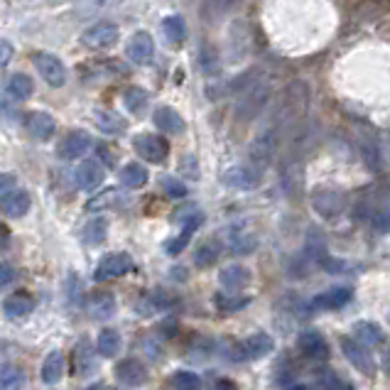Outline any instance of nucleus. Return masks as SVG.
I'll use <instances>...</instances> for the list:
<instances>
[{
	"mask_svg": "<svg viewBox=\"0 0 390 390\" xmlns=\"http://www.w3.org/2000/svg\"><path fill=\"white\" fill-rule=\"evenodd\" d=\"M275 349V341L265 331H256V334L245 336L243 341H236L231 346V358L234 361H256V358L268 356Z\"/></svg>",
	"mask_w": 390,
	"mask_h": 390,
	"instance_id": "f257e3e1",
	"label": "nucleus"
},
{
	"mask_svg": "<svg viewBox=\"0 0 390 390\" xmlns=\"http://www.w3.org/2000/svg\"><path fill=\"white\" fill-rule=\"evenodd\" d=\"M133 147H135V152L143 157V160L152 162V165H162V162L167 160V155H170V143L162 138V135H155V133L135 135Z\"/></svg>",
	"mask_w": 390,
	"mask_h": 390,
	"instance_id": "f03ea898",
	"label": "nucleus"
},
{
	"mask_svg": "<svg viewBox=\"0 0 390 390\" xmlns=\"http://www.w3.org/2000/svg\"><path fill=\"white\" fill-rule=\"evenodd\" d=\"M351 300H353L351 287H346V285H336V287H329V290L314 295L312 302H309V309H317V312H331V309H341V307H346Z\"/></svg>",
	"mask_w": 390,
	"mask_h": 390,
	"instance_id": "7ed1b4c3",
	"label": "nucleus"
},
{
	"mask_svg": "<svg viewBox=\"0 0 390 390\" xmlns=\"http://www.w3.org/2000/svg\"><path fill=\"white\" fill-rule=\"evenodd\" d=\"M130 270H133V258H130L128 253H108V256L96 265L94 280L103 283V280L123 278V275L130 273Z\"/></svg>",
	"mask_w": 390,
	"mask_h": 390,
	"instance_id": "20e7f679",
	"label": "nucleus"
},
{
	"mask_svg": "<svg viewBox=\"0 0 390 390\" xmlns=\"http://www.w3.org/2000/svg\"><path fill=\"white\" fill-rule=\"evenodd\" d=\"M297 351L309 361H327L329 358V344L327 336L319 334L317 329H307L297 336Z\"/></svg>",
	"mask_w": 390,
	"mask_h": 390,
	"instance_id": "39448f33",
	"label": "nucleus"
},
{
	"mask_svg": "<svg viewBox=\"0 0 390 390\" xmlns=\"http://www.w3.org/2000/svg\"><path fill=\"white\" fill-rule=\"evenodd\" d=\"M341 351H344L346 361L351 363L356 371H361V373L366 376H373L376 373V366H373V358H371V353H368L366 346L358 344L353 336H341Z\"/></svg>",
	"mask_w": 390,
	"mask_h": 390,
	"instance_id": "423d86ee",
	"label": "nucleus"
},
{
	"mask_svg": "<svg viewBox=\"0 0 390 390\" xmlns=\"http://www.w3.org/2000/svg\"><path fill=\"white\" fill-rule=\"evenodd\" d=\"M116 378L128 388H140V385L147 383V366L140 358H123L116 363Z\"/></svg>",
	"mask_w": 390,
	"mask_h": 390,
	"instance_id": "0eeeda50",
	"label": "nucleus"
},
{
	"mask_svg": "<svg viewBox=\"0 0 390 390\" xmlns=\"http://www.w3.org/2000/svg\"><path fill=\"white\" fill-rule=\"evenodd\" d=\"M34 67H37V72L42 74L47 84L54 86V89L64 86V81H67V69H64V64L57 57L39 52V54H34Z\"/></svg>",
	"mask_w": 390,
	"mask_h": 390,
	"instance_id": "6e6552de",
	"label": "nucleus"
},
{
	"mask_svg": "<svg viewBox=\"0 0 390 390\" xmlns=\"http://www.w3.org/2000/svg\"><path fill=\"white\" fill-rule=\"evenodd\" d=\"M81 42L91 50H108L118 42V28L113 23H99L81 34Z\"/></svg>",
	"mask_w": 390,
	"mask_h": 390,
	"instance_id": "1a4fd4ad",
	"label": "nucleus"
},
{
	"mask_svg": "<svg viewBox=\"0 0 390 390\" xmlns=\"http://www.w3.org/2000/svg\"><path fill=\"white\" fill-rule=\"evenodd\" d=\"M268 96H270V84L253 86V89L243 96V101L238 103V111H236L240 121H251V118H256L258 113H260V108L265 106Z\"/></svg>",
	"mask_w": 390,
	"mask_h": 390,
	"instance_id": "9d476101",
	"label": "nucleus"
},
{
	"mask_svg": "<svg viewBox=\"0 0 390 390\" xmlns=\"http://www.w3.org/2000/svg\"><path fill=\"white\" fill-rule=\"evenodd\" d=\"M91 135L84 133V130H74L64 138V143L59 145V157L61 160H79V157H84L86 152L91 150Z\"/></svg>",
	"mask_w": 390,
	"mask_h": 390,
	"instance_id": "9b49d317",
	"label": "nucleus"
},
{
	"mask_svg": "<svg viewBox=\"0 0 390 390\" xmlns=\"http://www.w3.org/2000/svg\"><path fill=\"white\" fill-rule=\"evenodd\" d=\"M30 212V194L23 189H12L0 196V214L8 218H23Z\"/></svg>",
	"mask_w": 390,
	"mask_h": 390,
	"instance_id": "f8f14e48",
	"label": "nucleus"
},
{
	"mask_svg": "<svg viewBox=\"0 0 390 390\" xmlns=\"http://www.w3.org/2000/svg\"><path fill=\"white\" fill-rule=\"evenodd\" d=\"M25 125H28V133L32 135L34 140H50L57 130V121L54 116L45 111H32L25 118Z\"/></svg>",
	"mask_w": 390,
	"mask_h": 390,
	"instance_id": "ddd939ff",
	"label": "nucleus"
},
{
	"mask_svg": "<svg viewBox=\"0 0 390 390\" xmlns=\"http://www.w3.org/2000/svg\"><path fill=\"white\" fill-rule=\"evenodd\" d=\"M260 182V172H256L248 165H238V167H231L223 172V184H229L234 189H253Z\"/></svg>",
	"mask_w": 390,
	"mask_h": 390,
	"instance_id": "4468645a",
	"label": "nucleus"
},
{
	"mask_svg": "<svg viewBox=\"0 0 390 390\" xmlns=\"http://www.w3.org/2000/svg\"><path fill=\"white\" fill-rule=\"evenodd\" d=\"M312 204L322 216L331 218V216H339L344 212V194L334 189H322L312 196Z\"/></svg>",
	"mask_w": 390,
	"mask_h": 390,
	"instance_id": "2eb2a0df",
	"label": "nucleus"
},
{
	"mask_svg": "<svg viewBox=\"0 0 390 390\" xmlns=\"http://www.w3.org/2000/svg\"><path fill=\"white\" fill-rule=\"evenodd\" d=\"M74 179H76L79 189H84V192L96 189V187L103 182V167H101V162L84 160L76 167V172H74Z\"/></svg>",
	"mask_w": 390,
	"mask_h": 390,
	"instance_id": "dca6fc26",
	"label": "nucleus"
},
{
	"mask_svg": "<svg viewBox=\"0 0 390 390\" xmlns=\"http://www.w3.org/2000/svg\"><path fill=\"white\" fill-rule=\"evenodd\" d=\"M218 283L229 292H238L243 290V287H248V283H251V270L245 268V265H238V263L226 265V268L221 270V275H218Z\"/></svg>",
	"mask_w": 390,
	"mask_h": 390,
	"instance_id": "f3484780",
	"label": "nucleus"
},
{
	"mask_svg": "<svg viewBox=\"0 0 390 390\" xmlns=\"http://www.w3.org/2000/svg\"><path fill=\"white\" fill-rule=\"evenodd\" d=\"M34 307H37V302H34V297L30 292H15V295L6 297V302H3V314L10 319H20L28 317Z\"/></svg>",
	"mask_w": 390,
	"mask_h": 390,
	"instance_id": "a211bd4d",
	"label": "nucleus"
},
{
	"mask_svg": "<svg viewBox=\"0 0 390 390\" xmlns=\"http://www.w3.org/2000/svg\"><path fill=\"white\" fill-rule=\"evenodd\" d=\"M152 54H155V42H152L150 34L147 32L133 34V39H130V45H128L130 61H135V64H147V61H152Z\"/></svg>",
	"mask_w": 390,
	"mask_h": 390,
	"instance_id": "6ab92c4d",
	"label": "nucleus"
},
{
	"mask_svg": "<svg viewBox=\"0 0 390 390\" xmlns=\"http://www.w3.org/2000/svg\"><path fill=\"white\" fill-rule=\"evenodd\" d=\"M152 121H155V125L162 130V133H167V135H179L184 133V121L182 116H179L174 108L170 106H162L155 111V116H152Z\"/></svg>",
	"mask_w": 390,
	"mask_h": 390,
	"instance_id": "aec40b11",
	"label": "nucleus"
},
{
	"mask_svg": "<svg viewBox=\"0 0 390 390\" xmlns=\"http://www.w3.org/2000/svg\"><path fill=\"white\" fill-rule=\"evenodd\" d=\"M96 368V356H94V346L89 339H81L74 349V373L76 376H89Z\"/></svg>",
	"mask_w": 390,
	"mask_h": 390,
	"instance_id": "412c9836",
	"label": "nucleus"
},
{
	"mask_svg": "<svg viewBox=\"0 0 390 390\" xmlns=\"http://www.w3.org/2000/svg\"><path fill=\"white\" fill-rule=\"evenodd\" d=\"M223 245L218 238H207L201 240V245L194 251V265L196 268H212L214 263L221 258Z\"/></svg>",
	"mask_w": 390,
	"mask_h": 390,
	"instance_id": "4be33fe9",
	"label": "nucleus"
},
{
	"mask_svg": "<svg viewBox=\"0 0 390 390\" xmlns=\"http://www.w3.org/2000/svg\"><path fill=\"white\" fill-rule=\"evenodd\" d=\"M39 376H42V383L47 385H54L61 380V376H64V353L61 351H50L45 356V363H42V371H39Z\"/></svg>",
	"mask_w": 390,
	"mask_h": 390,
	"instance_id": "5701e85b",
	"label": "nucleus"
},
{
	"mask_svg": "<svg viewBox=\"0 0 390 390\" xmlns=\"http://www.w3.org/2000/svg\"><path fill=\"white\" fill-rule=\"evenodd\" d=\"M353 339L366 349H371V346L383 344V329L376 322H356L353 324Z\"/></svg>",
	"mask_w": 390,
	"mask_h": 390,
	"instance_id": "b1692460",
	"label": "nucleus"
},
{
	"mask_svg": "<svg viewBox=\"0 0 390 390\" xmlns=\"http://www.w3.org/2000/svg\"><path fill=\"white\" fill-rule=\"evenodd\" d=\"M123 0H76L74 3V15L76 17H96L101 15V12H106L111 10V8L121 6Z\"/></svg>",
	"mask_w": 390,
	"mask_h": 390,
	"instance_id": "393cba45",
	"label": "nucleus"
},
{
	"mask_svg": "<svg viewBox=\"0 0 390 390\" xmlns=\"http://www.w3.org/2000/svg\"><path fill=\"white\" fill-rule=\"evenodd\" d=\"M86 307H89V314L94 319H108L116 314V300H113V295H108V292H96V295H91Z\"/></svg>",
	"mask_w": 390,
	"mask_h": 390,
	"instance_id": "a878e982",
	"label": "nucleus"
},
{
	"mask_svg": "<svg viewBox=\"0 0 390 390\" xmlns=\"http://www.w3.org/2000/svg\"><path fill=\"white\" fill-rule=\"evenodd\" d=\"M147 170L140 165V162H128L125 167L121 170V184L123 187H128V189H140V187H145L147 184Z\"/></svg>",
	"mask_w": 390,
	"mask_h": 390,
	"instance_id": "bb28decb",
	"label": "nucleus"
},
{
	"mask_svg": "<svg viewBox=\"0 0 390 390\" xmlns=\"http://www.w3.org/2000/svg\"><path fill=\"white\" fill-rule=\"evenodd\" d=\"M25 388V371L15 363L0 366V390H23Z\"/></svg>",
	"mask_w": 390,
	"mask_h": 390,
	"instance_id": "cd10ccee",
	"label": "nucleus"
},
{
	"mask_svg": "<svg viewBox=\"0 0 390 390\" xmlns=\"http://www.w3.org/2000/svg\"><path fill=\"white\" fill-rule=\"evenodd\" d=\"M201 218H204L201 214H194V216H192V221L184 223V231H182V234H179L177 238H172V240L167 243V253H170V256H179V253H182L184 248H187V243H189L192 234H194V231L201 226Z\"/></svg>",
	"mask_w": 390,
	"mask_h": 390,
	"instance_id": "c85d7f7f",
	"label": "nucleus"
},
{
	"mask_svg": "<svg viewBox=\"0 0 390 390\" xmlns=\"http://www.w3.org/2000/svg\"><path fill=\"white\" fill-rule=\"evenodd\" d=\"M96 346H99V353L103 358L118 356V351H121V334H118L116 329H111V327H108V329H101Z\"/></svg>",
	"mask_w": 390,
	"mask_h": 390,
	"instance_id": "c756f323",
	"label": "nucleus"
},
{
	"mask_svg": "<svg viewBox=\"0 0 390 390\" xmlns=\"http://www.w3.org/2000/svg\"><path fill=\"white\" fill-rule=\"evenodd\" d=\"M162 32L167 37L170 45H182L184 37H187V25H184V17L179 15H167L162 20Z\"/></svg>",
	"mask_w": 390,
	"mask_h": 390,
	"instance_id": "7c9ffc66",
	"label": "nucleus"
},
{
	"mask_svg": "<svg viewBox=\"0 0 390 390\" xmlns=\"http://www.w3.org/2000/svg\"><path fill=\"white\" fill-rule=\"evenodd\" d=\"M106 234H108L106 218H91L84 226V231H81V240H84L86 245H99L106 240Z\"/></svg>",
	"mask_w": 390,
	"mask_h": 390,
	"instance_id": "2f4dec72",
	"label": "nucleus"
},
{
	"mask_svg": "<svg viewBox=\"0 0 390 390\" xmlns=\"http://www.w3.org/2000/svg\"><path fill=\"white\" fill-rule=\"evenodd\" d=\"M8 94L17 101H25L34 94V81L25 74H12L10 81H8Z\"/></svg>",
	"mask_w": 390,
	"mask_h": 390,
	"instance_id": "473e14b6",
	"label": "nucleus"
},
{
	"mask_svg": "<svg viewBox=\"0 0 390 390\" xmlns=\"http://www.w3.org/2000/svg\"><path fill=\"white\" fill-rule=\"evenodd\" d=\"M214 305H216L218 312H238V309H243V307L251 305V297L245 295H221L218 292L216 297H214Z\"/></svg>",
	"mask_w": 390,
	"mask_h": 390,
	"instance_id": "72a5a7b5",
	"label": "nucleus"
},
{
	"mask_svg": "<svg viewBox=\"0 0 390 390\" xmlns=\"http://www.w3.org/2000/svg\"><path fill=\"white\" fill-rule=\"evenodd\" d=\"M123 103H125V108H128L130 113H143L147 106V91L138 89V86H130V89L123 91Z\"/></svg>",
	"mask_w": 390,
	"mask_h": 390,
	"instance_id": "f704fd0d",
	"label": "nucleus"
},
{
	"mask_svg": "<svg viewBox=\"0 0 390 390\" xmlns=\"http://www.w3.org/2000/svg\"><path fill=\"white\" fill-rule=\"evenodd\" d=\"M172 390H201V378L192 371H177L170 380Z\"/></svg>",
	"mask_w": 390,
	"mask_h": 390,
	"instance_id": "c9c22d12",
	"label": "nucleus"
},
{
	"mask_svg": "<svg viewBox=\"0 0 390 390\" xmlns=\"http://www.w3.org/2000/svg\"><path fill=\"white\" fill-rule=\"evenodd\" d=\"M96 123H99V128L103 130V133H121L125 125H123V121L116 116V113L111 111H96Z\"/></svg>",
	"mask_w": 390,
	"mask_h": 390,
	"instance_id": "e433bc0d",
	"label": "nucleus"
},
{
	"mask_svg": "<svg viewBox=\"0 0 390 390\" xmlns=\"http://www.w3.org/2000/svg\"><path fill=\"white\" fill-rule=\"evenodd\" d=\"M229 245L234 253H251L253 248H256V238L248 236L245 231H231Z\"/></svg>",
	"mask_w": 390,
	"mask_h": 390,
	"instance_id": "4c0bfd02",
	"label": "nucleus"
},
{
	"mask_svg": "<svg viewBox=\"0 0 390 390\" xmlns=\"http://www.w3.org/2000/svg\"><path fill=\"white\" fill-rule=\"evenodd\" d=\"M160 187L170 199H184V196H187V184L177 177H170V174L160 179Z\"/></svg>",
	"mask_w": 390,
	"mask_h": 390,
	"instance_id": "58836bf2",
	"label": "nucleus"
},
{
	"mask_svg": "<svg viewBox=\"0 0 390 390\" xmlns=\"http://www.w3.org/2000/svg\"><path fill=\"white\" fill-rule=\"evenodd\" d=\"M116 196H118V192L116 189H106L103 194H99V196H94V199L86 204V209L89 212H101V209H108L116 201Z\"/></svg>",
	"mask_w": 390,
	"mask_h": 390,
	"instance_id": "ea45409f",
	"label": "nucleus"
},
{
	"mask_svg": "<svg viewBox=\"0 0 390 390\" xmlns=\"http://www.w3.org/2000/svg\"><path fill=\"white\" fill-rule=\"evenodd\" d=\"M322 385H324V390H353V385L349 383V380H344L336 373H324Z\"/></svg>",
	"mask_w": 390,
	"mask_h": 390,
	"instance_id": "a19ab883",
	"label": "nucleus"
},
{
	"mask_svg": "<svg viewBox=\"0 0 390 390\" xmlns=\"http://www.w3.org/2000/svg\"><path fill=\"white\" fill-rule=\"evenodd\" d=\"M17 280V268L12 263L3 260L0 263V290H6L8 285H12Z\"/></svg>",
	"mask_w": 390,
	"mask_h": 390,
	"instance_id": "79ce46f5",
	"label": "nucleus"
},
{
	"mask_svg": "<svg viewBox=\"0 0 390 390\" xmlns=\"http://www.w3.org/2000/svg\"><path fill=\"white\" fill-rule=\"evenodd\" d=\"M322 268L329 270V273H346V270H351V265L344 260H339V258H331V256H324L322 258Z\"/></svg>",
	"mask_w": 390,
	"mask_h": 390,
	"instance_id": "37998d69",
	"label": "nucleus"
},
{
	"mask_svg": "<svg viewBox=\"0 0 390 390\" xmlns=\"http://www.w3.org/2000/svg\"><path fill=\"white\" fill-rule=\"evenodd\" d=\"M376 226H378V229H385V231L390 229V201L378 209V214H376Z\"/></svg>",
	"mask_w": 390,
	"mask_h": 390,
	"instance_id": "c03bdc74",
	"label": "nucleus"
},
{
	"mask_svg": "<svg viewBox=\"0 0 390 390\" xmlns=\"http://www.w3.org/2000/svg\"><path fill=\"white\" fill-rule=\"evenodd\" d=\"M15 189V174L10 172H0V196L8 194V192Z\"/></svg>",
	"mask_w": 390,
	"mask_h": 390,
	"instance_id": "a18cd8bd",
	"label": "nucleus"
},
{
	"mask_svg": "<svg viewBox=\"0 0 390 390\" xmlns=\"http://www.w3.org/2000/svg\"><path fill=\"white\" fill-rule=\"evenodd\" d=\"M10 59H12V45L6 42V39H0V69L6 67Z\"/></svg>",
	"mask_w": 390,
	"mask_h": 390,
	"instance_id": "49530a36",
	"label": "nucleus"
},
{
	"mask_svg": "<svg viewBox=\"0 0 390 390\" xmlns=\"http://www.w3.org/2000/svg\"><path fill=\"white\" fill-rule=\"evenodd\" d=\"M212 390H238V388H236L234 380H229V378H218L216 383L212 385Z\"/></svg>",
	"mask_w": 390,
	"mask_h": 390,
	"instance_id": "de8ad7c7",
	"label": "nucleus"
},
{
	"mask_svg": "<svg viewBox=\"0 0 390 390\" xmlns=\"http://www.w3.org/2000/svg\"><path fill=\"white\" fill-rule=\"evenodd\" d=\"M212 3H214V6H216L221 12H226L229 8H234L236 3H238V0H212Z\"/></svg>",
	"mask_w": 390,
	"mask_h": 390,
	"instance_id": "09e8293b",
	"label": "nucleus"
},
{
	"mask_svg": "<svg viewBox=\"0 0 390 390\" xmlns=\"http://www.w3.org/2000/svg\"><path fill=\"white\" fill-rule=\"evenodd\" d=\"M380 366H383L385 376H390V349H385V351H383V358H380Z\"/></svg>",
	"mask_w": 390,
	"mask_h": 390,
	"instance_id": "8fccbe9b",
	"label": "nucleus"
},
{
	"mask_svg": "<svg viewBox=\"0 0 390 390\" xmlns=\"http://www.w3.org/2000/svg\"><path fill=\"white\" fill-rule=\"evenodd\" d=\"M6 243H8V231L3 229V226H0V248H3Z\"/></svg>",
	"mask_w": 390,
	"mask_h": 390,
	"instance_id": "3c124183",
	"label": "nucleus"
},
{
	"mask_svg": "<svg viewBox=\"0 0 390 390\" xmlns=\"http://www.w3.org/2000/svg\"><path fill=\"white\" fill-rule=\"evenodd\" d=\"M86 390H111L108 385H103V383H96V385H89Z\"/></svg>",
	"mask_w": 390,
	"mask_h": 390,
	"instance_id": "603ef678",
	"label": "nucleus"
},
{
	"mask_svg": "<svg viewBox=\"0 0 390 390\" xmlns=\"http://www.w3.org/2000/svg\"><path fill=\"white\" fill-rule=\"evenodd\" d=\"M290 390H309V388H307V385H292Z\"/></svg>",
	"mask_w": 390,
	"mask_h": 390,
	"instance_id": "864d4df0",
	"label": "nucleus"
},
{
	"mask_svg": "<svg viewBox=\"0 0 390 390\" xmlns=\"http://www.w3.org/2000/svg\"><path fill=\"white\" fill-rule=\"evenodd\" d=\"M111 390H113V388H111Z\"/></svg>",
	"mask_w": 390,
	"mask_h": 390,
	"instance_id": "5fc2aeb1",
	"label": "nucleus"
}]
</instances>
